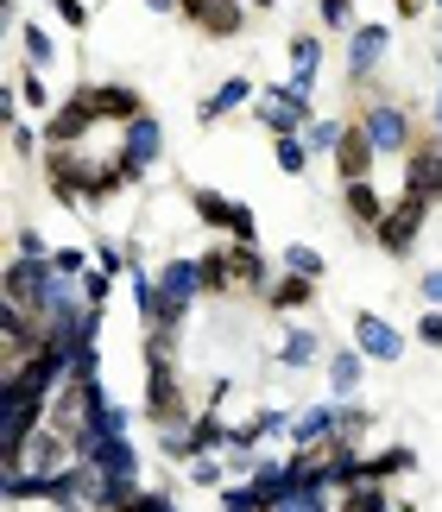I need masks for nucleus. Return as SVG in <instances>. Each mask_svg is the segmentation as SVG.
I'll return each instance as SVG.
<instances>
[{
	"mask_svg": "<svg viewBox=\"0 0 442 512\" xmlns=\"http://www.w3.org/2000/svg\"><path fill=\"white\" fill-rule=\"evenodd\" d=\"M184 418H190V392L177 380V361H146V424L165 430Z\"/></svg>",
	"mask_w": 442,
	"mask_h": 512,
	"instance_id": "obj_5",
	"label": "nucleus"
},
{
	"mask_svg": "<svg viewBox=\"0 0 442 512\" xmlns=\"http://www.w3.org/2000/svg\"><path fill=\"white\" fill-rule=\"evenodd\" d=\"M341 494H291L285 506H272V512H335Z\"/></svg>",
	"mask_w": 442,
	"mask_h": 512,
	"instance_id": "obj_46",
	"label": "nucleus"
},
{
	"mask_svg": "<svg viewBox=\"0 0 442 512\" xmlns=\"http://www.w3.org/2000/svg\"><path fill=\"white\" fill-rule=\"evenodd\" d=\"M316 76H323V32H297L291 38V76H285V83L297 95H316Z\"/></svg>",
	"mask_w": 442,
	"mask_h": 512,
	"instance_id": "obj_22",
	"label": "nucleus"
},
{
	"mask_svg": "<svg viewBox=\"0 0 442 512\" xmlns=\"http://www.w3.org/2000/svg\"><path fill=\"white\" fill-rule=\"evenodd\" d=\"M373 159H379V152H373V140H367V127L348 121V133H341V146H335V177H341V184H367V177H373Z\"/></svg>",
	"mask_w": 442,
	"mask_h": 512,
	"instance_id": "obj_20",
	"label": "nucleus"
},
{
	"mask_svg": "<svg viewBox=\"0 0 442 512\" xmlns=\"http://www.w3.org/2000/svg\"><path fill=\"white\" fill-rule=\"evenodd\" d=\"M310 298H316L310 279H297V272H278V285L266 291V310H278V317H297V310H310Z\"/></svg>",
	"mask_w": 442,
	"mask_h": 512,
	"instance_id": "obj_26",
	"label": "nucleus"
},
{
	"mask_svg": "<svg viewBox=\"0 0 442 512\" xmlns=\"http://www.w3.org/2000/svg\"><path fill=\"white\" fill-rule=\"evenodd\" d=\"M430 127H436V140H442V83H436V102H430Z\"/></svg>",
	"mask_w": 442,
	"mask_h": 512,
	"instance_id": "obj_52",
	"label": "nucleus"
},
{
	"mask_svg": "<svg viewBox=\"0 0 442 512\" xmlns=\"http://www.w3.org/2000/svg\"><path fill=\"white\" fill-rule=\"evenodd\" d=\"M398 171H405V190H398V196H411V203H424V209L442 203V140H436V133L417 140L405 159H398Z\"/></svg>",
	"mask_w": 442,
	"mask_h": 512,
	"instance_id": "obj_12",
	"label": "nucleus"
},
{
	"mask_svg": "<svg viewBox=\"0 0 442 512\" xmlns=\"http://www.w3.org/2000/svg\"><path fill=\"white\" fill-rule=\"evenodd\" d=\"M89 430H95V437H133V411L108 399L102 411H95V424H89Z\"/></svg>",
	"mask_w": 442,
	"mask_h": 512,
	"instance_id": "obj_41",
	"label": "nucleus"
},
{
	"mask_svg": "<svg viewBox=\"0 0 442 512\" xmlns=\"http://www.w3.org/2000/svg\"><path fill=\"white\" fill-rule=\"evenodd\" d=\"M19 51H26V70H51L57 64V38H51L45 19H26V26H19Z\"/></svg>",
	"mask_w": 442,
	"mask_h": 512,
	"instance_id": "obj_28",
	"label": "nucleus"
},
{
	"mask_svg": "<svg viewBox=\"0 0 442 512\" xmlns=\"http://www.w3.org/2000/svg\"><path fill=\"white\" fill-rule=\"evenodd\" d=\"M430 7H436V13H442V0H430Z\"/></svg>",
	"mask_w": 442,
	"mask_h": 512,
	"instance_id": "obj_54",
	"label": "nucleus"
},
{
	"mask_svg": "<svg viewBox=\"0 0 442 512\" xmlns=\"http://www.w3.org/2000/svg\"><path fill=\"white\" fill-rule=\"evenodd\" d=\"M278 266L297 272V279H310V285H323V272H329V260H323L316 247H304V241H291L285 253H278Z\"/></svg>",
	"mask_w": 442,
	"mask_h": 512,
	"instance_id": "obj_32",
	"label": "nucleus"
},
{
	"mask_svg": "<svg viewBox=\"0 0 442 512\" xmlns=\"http://www.w3.org/2000/svg\"><path fill=\"white\" fill-rule=\"evenodd\" d=\"M247 7H259V13H266V7H278V0H247Z\"/></svg>",
	"mask_w": 442,
	"mask_h": 512,
	"instance_id": "obj_53",
	"label": "nucleus"
},
{
	"mask_svg": "<svg viewBox=\"0 0 442 512\" xmlns=\"http://www.w3.org/2000/svg\"><path fill=\"white\" fill-rule=\"evenodd\" d=\"M360 380H367V354H360V348H335L329 354V399H354Z\"/></svg>",
	"mask_w": 442,
	"mask_h": 512,
	"instance_id": "obj_25",
	"label": "nucleus"
},
{
	"mask_svg": "<svg viewBox=\"0 0 442 512\" xmlns=\"http://www.w3.org/2000/svg\"><path fill=\"white\" fill-rule=\"evenodd\" d=\"M196 266H203V291H234V247L196 253Z\"/></svg>",
	"mask_w": 442,
	"mask_h": 512,
	"instance_id": "obj_31",
	"label": "nucleus"
},
{
	"mask_svg": "<svg viewBox=\"0 0 442 512\" xmlns=\"http://www.w3.org/2000/svg\"><path fill=\"white\" fill-rule=\"evenodd\" d=\"M417 342L442 354V310H424V317H417Z\"/></svg>",
	"mask_w": 442,
	"mask_h": 512,
	"instance_id": "obj_48",
	"label": "nucleus"
},
{
	"mask_svg": "<svg viewBox=\"0 0 442 512\" xmlns=\"http://www.w3.org/2000/svg\"><path fill=\"white\" fill-rule=\"evenodd\" d=\"M184 475H190L196 487H215V494H221L234 468H228V456H196V462H184Z\"/></svg>",
	"mask_w": 442,
	"mask_h": 512,
	"instance_id": "obj_38",
	"label": "nucleus"
},
{
	"mask_svg": "<svg viewBox=\"0 0 442 512\" xmlns=\"http://www.w3.org/2000/svg\"><path fill=\"white\" fill-rule=\"evenodd\" d=\"M278 272H285V266H272L259 247L234 241V291H247V298H266V291L278 285Z\"/></svg>",
	"mask_w": 442,
	"mask_h": 512,
	"instance_id": "obj_21",
	"label": "nucleus"
},
{
	"mask_svg": "<svg viewBox=\"0 0 442 512\" xmlns=\"http://www.w3.org/2000/svg\"><path fill=\"white\" fill-rule=\"evenodd\" d=\"M83 102L95 108L102 127H127V121L146 114V95H139L133 83H83Z\"/></svg>",
	"mask_w": 442,
	"mask_h": 512,
	"instance_id": "obj_16",
	"label": "nucleus"
},
{
	"mask_svg": "<svg viewBox=\"0 0 442 512\" xmlns=\"http://www.w3.org/2000/svg\"><path fill=\"white\" fill-rule=\"evenodd\" d=\"M45 317L26 304H7L0 298V367H19V361H32L38 348H45Z\"/></svg>",
	"mask_w": 442,
	"mask_h": 512,
	"instance_id": "obj_7",
	"label": "nucleus"
},
{
	"mask_svg": "<svg viewBox=\"0 0 442 512\" xmlns=\"http://www.w3.org/2000/svg\"><path fill=\"white\" fill-rule=\"evenodd\" d=\"M354 26H360L354 0H316V32H341V38H348Z\"/></svg>",
	"mask_w": 442,
	"mask_h": 512,
	"instance_id": "obj_35",
	"label": "nucleus"
},
{
	"mask_svg": "<svg viewBox=\"0 0 442 512\" xmlns=\"http://www.w3.org/2000/svg\"><path fill=\"white\" fill-rule=\"evenodd\" d=\"M64 291H70V279H57L51 260H19V253H13L7 272H0V298H7V304H26V310H38V317H45Z\"/></svg>",
	"mask_w": 442,
	"mask_h": 512,
	"instance_id": "obj_2",
	"label": "nucleus"
},
{
	"mask_svg": "<svg viewBox=\"0 0 442 512\" xmlns=\"http://www.w3.org/2000/svg\"><path fill=\"white\" fill-rule=\"evenodd\" d=\"M190 209H196V222H203V228H228L234 241L259 247V222H253L247 203H234V196H221V190H209V184H190Z\"/></svg>",
	"mask_w": 442,
	"mask_h": 512,
	"instance_id": "obj_8",
	"label": "nucleus"
},
{
	"mask_svg": "<svg viewBox=\"0 0 442 512\" xmlns=\"http://www.w3.org/2000/svg\"><path fill=\"white\" fill-rule=\"evenodd\" d=\"M51 266H57V279L83 285L89 272H95V253H89V247H57V253H51Z\"/></svg>",
	"mask_w": 442,
	"mask_h": 512,
	"instance_id": "obj_37",
	"label": "nucleus"
},
{
	"mask_svg": "<svg viewBox=\"0 0 442 512\" xmlns=\"http://www.w3.org/2000/svg\"><path fill=\"white\" fill-rule=\"evenodd\" d=\"M127 512H184V506H177L165 487H139V494L127 500Z\"/></svg>",
	"mask_w": 442,
	"mask_h": 512,
	"instance_id": "obj_45",
	"label": "nucleus"
},
{
	"mask_svg": "<svg viewBox=\"0 0 442 512\" xmlns=\"http://www.w3.org/2000/svg\"><path fill=\"white\" fill-rule=\"evenodd\" d=\"M7 146L19 152V159H32V152L45 146V133H38V127L26 121V114H19V121H7Z\"/></svg>",
	"mask_w": 442,
	"mask_h": 512,
	"instance_id": "obj_44",
	"label": "nucleus"
},
{
	"mask_svg": "<svg viewBox=\"0 0 442 512\" xmlns=\"http://www.w3.org/2000/svg\"><path fill=\"white\" fill-rule=\"evenodd\" d=\"M158 291H165V329H184L196 298H209V291H203V266H196V260H165V266H158Z\"/></svg>",
	"mask_w": 442,
	"mask_h": 512,
	"instance_id": "obj_10",
	"label": "nucleus"
},
{
	"mask_svg": "<svg viewBox=\"0 0 442 512\" xmlns=\"http://www.w3.org/2000/svg\"><path fill=\"white\" fill-rule=\"evenodd\" d=\"M272 159H278V171H285V177H304L316 152L304 146V133H291V140H272Z\"/></svg>",
	"mask_w": 442,
	"mask_h": 512,
	"instance_id": "obj_34",
	"label": "nucleus"
},
{
	"mask_svg": "<svg viewBox=\"0 0 442 512\" xmlns=\"http://www.w3.org/2000/svg\"><path fill=\"white\" fill-rule=\"evenodd\" d=\"M411 468H417V449L411 443H392V449H379V456H367V481L392 487V481H405Z\"/></svg>",
	"mask_w": 442,
	"mask_h": 512,
	"instance_id": "obj_27",
	"label": "nucleus"
},
{
	"mask_svg": "<svg viewBox=\"0 0 442 512\" xmlns=\"http://www.w3.org/2000/svg\"><path fill=\"white\" fill-rule=\"evenodd\" d=\"M253 121L266 127L272 140H291V133H304V127L316 121V95H297L291 83H272V89H259Z\"/></svg>",
	"mask_w": 442,
	"mask_h": 512,
	"instance_id": "obj_4",
	"label": "nucleus"
},
{
	"mask_svg": "<svg viewBox=\"0 0 442 512\" xmlns=\"http://www.w3.org/2000/svg\"><path fill=\"white\" fill-rule=\"evenodd\" d=\"M19 108H26V114H38V121H45V114H57V102H51V89H45V70H26V76H19Z\"/></svg>",
	"mask_w": 442,
	"mask_h": 512,
	"instance_id": "obj_33",
	"label": "nucleus"
},
{
	"mask_svg": "<svg viewBox=\"0 0 442 512\" xmlns=\"http://www.w3.org/2000/svg\"><path fill=\"white\" fill-rule=\"evenodd\" d=\"M373 424H379V418H373L360 399H335V443H354V449H360V437H367Z\"/></svg>",
	"mask_w": 442,
	"mask_h": 512,
	"instance_id": "obj_29",
	"label": "nucleus"
},
{
	"mask_svg": "<svg viewBox=\"0 0 442 512\" xmlns=\"http://www.w3.org/2000/svg\"><path fill=\"white\" fill-rule=\"evenodd\" d=\"M146 13H171V19H184V0H146Z\"/></svg>",
	"mask_w": 442,
	"mask_h": 512,
	"instance_id": "obj_51",
	"label": "nucleus"
},
{
	"mask_svg": "<svg viewBox=\"0 0 442 512\" xmlns=\"http://www.w3.org/2000/svg\"><path fill=\"white\" fill-rule=\"evenodd\" d=\"M341 209H348V222L360 228V234H373L379 222H386V196H379V184L367 177V184H341Z\"/></svg>",
	"mask_w": 442,
	"mask_h": 512,
	"instance_id": "obj_23",
	"label": "nucleus"
},
{
	"mask_svg": "<svg viewBox=\"0 0 442 512\" xmlns=\"http://www.w3.org/2000/svg\"><path fill=\"white\" fill-rule=\"evenodd\" d=\"M247 424H253V437H259V443H278V437L291 443V411H278V405H266V411H253Z\"/></svg>",
	"mask_w": 442,
	"mask_h": 512,
	"instance_id": "obj_39",
	"label": "nucleus"
},
{
	"mask_svg": "<svg viewBox=\"0 0 442 512\" xmlns=\"http://www.w3.org/2000/svg\"><path fill=\"white\" fill-rule=\"evenodd\" d=\"M76 456L89 468H102V475H114V481H139V443L133 437H95V430H83Z\"/></svg>",
	"mask_w": 442,
	"mask_h": 512,
	"instance_id": "obj_14",
	"label": "nucleus"
},
{
	"mask_svg": "<svg viewBox=\"0 0 442 512\" xmlns=\"http://www.w3.org/2000/svg\"><path fill=\"white\" fill-rule=\"evenodd\" d=\"M190 418H196V411H190ZM190 418H184V424H165V430H158V449H165L171 462H196V443H190Z\"/></svg>",
	"mask_w": 442,
	"mask_h": 512,
	"instance_id": "obj_40",
	"label": "nucleus"
},
{
	"mask_svg": "<svg viewBox=\"0 0 442 512\" xmlns=\"http://www.w3.org/2000/svg\"><path fill=\"white\" fill-rule=\"evenodd\" d=\"M45 184L57 190V203H70V209H95V203H108V196L133 190L120 152H114V159H95V146H57V152H45Z\"/></svg>",
	"mask_w": 442,
	"mask_h": 512,
	"instance_id": "obj_1",
	"label": "nucleus"
},
{
	"mask_svg": "<svg viewBox=\"0 0 442 512\" xmlns=\"http://www.w3.org/2000/svg\"><path fill=\"white\" fill-rule=\"evenodd\" d=\"M354 348L367 354L373 367H392L398 354H405V329H398L392 317H379V310H360L354 317Z\"/></svg>",
	"mask_w": 442,
	"mask_h": 512,
	"instance_id": "obj_15",
	"label": "nucleus"
},
{
	"mask_svg": "<svg viewBox=\"0 0 442 512\" xmlns=\"http://www.w3.org/2000/svg\"><path fill=\"white\" fill-rule=\"evenodd\" d=\"M108 291H114V279H108V272H102V266H95V272H89V279H83V298H89L95 310H102V304H108Z\"/></svg>",
	"mask_w": 442,
	"mask_h": 512,
	"instance_id": "obj_49",
	"label": "nucleus"
},
{
	"mask_svg": "<svg viewBox=\"0 0 442 512\" xmlns=\"http://www.w3.org/2000/svg\"><path fill=\"white\" fill-rule=\"evenodd\" d=\"M13 253L19 260H51V241H45V228H32V222H19V234H13Z\"/></svg>",
	"mask_w": 442,
	"mask_h": 512,
	"instance_id": "obj_43",
	"label": "nucleus"
},
{
	"mask_svg": "<svg viewBox=\"0 0 442 512\" xmlns=\"http://www.w3.org/2000/svg\"><path fill=\"white\" fill-rule=\"evenodd\" d=\"M95 108L83 102V89H70L64 102H57V114H45L38 121V133H45V152H57V146H95Z\"/></svg>",
	"mask_w": 442,
	"mask_h": 512,
	"instance_id": "obj_11",
	"label": "nucleus"
},
{
	"mask_svg": "<svg viewBox=\"0 0 442 512\" xmlns=\"http://www.w3.org/2000/svg\"><path fill=\"white\" fill-rule=\"evenodd\" d=\"M51 13L64 19L70 32H83V26H89V0H51Z\"/></svg>",
	"mask_w": 442,
	"mask_h": 512,
	"instance_id": "obj_47",
	"label": "nucleus"
},
{
	"mask_svg": "<svg viewBox=\"0 0 442 512\" xmlns=\"http://www.w3.org/2000/svg\"><path fill=\"white\" fill-rule=\"evenodd\" d=\"M165 159V121L146 108L139 121L120 127V165H127V184H146V171Z\"/></svg>",
	"mask_w": 442,
	"mask_h": 512,
	"instance_id": "obj_6",
	"label": "nucleus"
},
{
	"mask_svg": "<svg viewBox=\"0 0 442 512\" xmlns=\"http://www.w3.org/2000/svg\"><path fill=\"white\" fill-rule=\"evenodd\" d=\"M323 361V342H316V329H297V323H285V336H278V348H272V367H285V373H304V367H316Z\"/></svg>",
	"mask_w": 442,
	"mask_h": 512,
	"instance_id": "obj_24",
	"label": "nucleus"
},
{
	"mask_svg": "<svg viewBox=\"0 0 442 512\" xmlns=\"http://www.w3.org/2000/svg\"><path fill=\"white\" fill-rule=\"evenodd\" d=\"M259 102V83L247 70H234V76H221V83L203 95V108H196V127H215V121H228V114H240V108H253Z\"/></svg>",
	"mask_w": 442,
	"mask_h": 512,
	"instance_id": "obj_18",
	"label": "nucleus"
},
{
	"mask_svg": "<svg viewBox=\"0 0 442 512\" xmlns=\"http://www.w3.org/2000/svg\"><path fill=\"white\" fill-rule=\"evenodd\" d=\"M70 462H83V456H76V443L64 437V430H51V424H45V430H38V437L19 449L7 468H32V475H64Z\"/></svg>",
	"mask_w": 442,
	"mask_h": 512,
	"instance_id": "obj_17",
	"label": "nucleus"
},
{
	"mask_svg": "<svg viewBox=\"0 0 442 512\" xmlns=\"http://www.w3.org/2000/svg\"><path fill=\"white\" fill-rule=\"evenodd\" d=\"M417 291H424V304H430V310H442V266L424 272V285H417Z\"/></svg>",
	"mask_w": 442,
	"mask_h": 512,
	"instance_id": "obj_50",
	"label": "nucleus"
},
{
	"mask_svg": "<svg viewBox=\"0 0 442 512\" xmlns=\"http://www.w3.org/2000/svg\"><path fill=\"white\" fill-rule=\"evenodd\" d=\"M424 222H430V209H424V203H411V196H398V203L386 209V222L373 228V247H379V253H392V260H405V253L424 241Z\"/></svg>",
	"mask_w": 442,
	"mask_h": 512,
	"instance_id": "obj_13",
	"label": "nucleus"
},
{
	"mask_svg": "<svg viewBox=\"0 0 442 512\" xmlns=\"http://www.w3.org/2000/svg\"><path fill=\"white\" fill-rule=\"evenodd\" d=\"M329 443H335V399L291 411V456H316V449H329Z\"/></svg>",
	"mask_w": 442,
	"mask_h": 512,
	"instance_id": "obj_19",
	"label": "nucleus"
},
{
	"mask_svg": "<svg viewBox=\"0 0 442 512\" xmlns=\"http://www.w3.org/2000/svg\"><path fill=\"white\" fill-rule=\"evenodd\" d=\"M341 133H348V121H335V114H316V121L304 127V146H310V152H329V159H335Z\"/></svg>",
	"mask_w": 442,
	"mask_h": 512,
	"instance_id": "obj_36",
	"label": "nucleus"
},
{
	"mask_svg": "<svg viewBox=\"0 0 442 512\" xmlns=\"http://www.w3.org/2000/svg\"><path fill=\"white\" fill-rule=\"evenodd\" d=\"M221 512H272V506L253 494V481H228L221 487Z\"/></svg>",
	"mask_w": 442,
	"mask_h": 512,
	"instance_id": "obj_42",
	"label": "nucleus"
},
{
	"mask_svg": "<svg viewBox=\"0 0 442 512\" xmlns=\"http://www.w3.org/2000/svg\"><path fill=\"white\" fill-rule=\"evenodd\" d=\"M386 51H392V26L360 19V26L348 32V83H354V89H373L379 70H386Z\"/></svg>",
	"mask_w": 442,
	"mask_h": 512,
	"instance_id": "obj_9",
	"label": "nucleus"
},
{
	"mask_svg": "<svg viewBox=\"0 0 442 512\" xmlns=\"http://www.w3.org/2000/svg\"><path fill=\"white\" fill-rule=\"evenodd\" d=\"M354 121L367 127V140H373V152H379V159H405V152L417 146V121H411V114L392 102V95H373V102L360 108Z\"/></svg>",
	"mask_w": 442,
	"mask_h": 512,
	"instance_id": "obj_3",
	"label": "nucleus"
},
{
	"mask_svg": "<svg viewBox=\"0 0 442 512\" xmlns=\"http://www.w3.org/2000/svg\"><path fill=\"white\" fill-rule=\"evenodd\" d=\"M335 512H405L392 500V487H379V481H360V487H348V494H341V506Z\"/></svg>",
	"mask_w": 442,
	"mask_h": 512,
	"instance_id": "obj_30",
	"label": "nucleus"
}]
</instances>
